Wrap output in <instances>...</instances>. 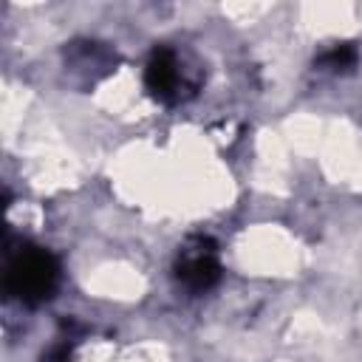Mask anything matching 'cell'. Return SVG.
Listing matches in <instances>:
<instances>
[{
	"instance_id": "cell-1",
	"label": "cell",
	"mask_w": 362,
	"mask_h": 362,
	"mask_svg": "<svg viewBox=\"0 0 362 362\" xmlns=\"http://www.w3.org/2000/svg\"><path fill=\"white\" fill-rule=\"evenodd\" d=\"M54 280H57V263L51 255L40 252V249H28V252L17 255L6 274L8 291L25 303H37V300L48 297V291L54 288Z\"/></svg>"
},
{
	"instance_id": "cell-2",
	"label": "cell",
	"mask_w": 362,
	"mask_h": 362,
	"mask_svg": "<svg viewBox=\"0 0 362 362\" xmlns=\"http://www.w3.org/2000/svg\"><path fill=\"white\" fill-rule=\"evenodd\" d=\"M178 82V74H175V59L170 51H156L150 65H147V85L156 90V93H170Z\"/></svg>"
},
{
	"instance_id": "cell-3",
	"label": "cell",
	"mask_w": 362,
	"mask_h": 362,
	"mask_svg": "<svg viewBox=\"0 0 362 362\" xmlns=\"http://www.w3.org/2000/svg\"><path fill=\"white\" fill-rule=\"evenodd\" d=\"M181 277L192 286V288H206L218 280V263L209 257V252H198L189 260H184L181 266Z\"/></svg>"
}]
</instances>
